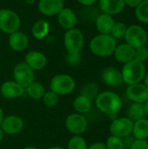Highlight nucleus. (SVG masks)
Returning a JSON list of instances; mask_svg holds the SVG:
<instances>
[{"mask_svg": "<svg viewBox=\"0 0 148 149\" xmlns=\"http://www.w3.org/2000/svg\"><path fill=\"white\" fill-rule=\"evenodd\" d=\"M95 105L101 113L108 115H115L121 109L122 100L116 93L105 91L98 94L95 99Z\"/></svg>", "mask_w": 148, "mask_h": 149, "instance_id": "nucleus-1", "label": "nucleus"}, {"mask_svg": "<svg viewBox=\"0 0 148 149\" xmlns=\"http://www.w3.org/2000/svg\"><path fill=\"white\" fill-rule=\"evenodd\" d=\"M89 46L94 55L99 57H109L113 54L117 42L110 34H99L91 40Z\"/></svg>", "mask_w": 148, "mask_h": 149, "instance_id": "nucleus-2", "label": "nucleus"}, {"mask_svg": "<svg viewBox=\"0 0 148 149\" xmlns=\"http://www.w3.org/2000/svg\"><path fill=\"white\" fill-rule=\"evenodd\" d=\"M121 73L124 83L131 86L141 83L147 73V68L144 63L133 59L124 65Z\"/></svg>", "mask_w": 148, "mask_h": 149, "instance_id": "nucleus-3", "label": "nucleus"}, {"mask_svg": "<svg viewBox=\"0 0 148 149\" xmlns=\"http://www.w3.org/2000/svg\"><path fill=\"white\" fill-rule=\"evenodd\" d=\"M76 87L74 79L68 74L55 75L50 82V90L59 95H68L72 93Z\"/></svg>", "mask_w": 148, "mask_h": 149, "instance_id": "nucleus-4", "label": "nucleus"}, {"mask_svg": "<svg viewBox=\"0 0 148 149\" xmlns=\"http://www.w3.org/2000/svg\"><path fill=\"white\" fill-rule=\"evenodd\" d=\"M85 38L82 31L77 28L67 30L64 36V45L67 53H80L84 47Z\"/></svg>", "mask_w": 148, "mask_h": 149, "instance_id": "nucleus-5", "label": "nucleus"}, {"mask_svg": "<svg viewBox=\"0 0 148 149\" xmlns=\"http://www.w3.org/2000/svg\"><path fill=\"white\" fill-rule=\"evenodd\" d=\"M21 24L19 16L13 10L9 9L0 10V31L11 34L18 31Z\"/></svg>", "mask_w": 148, "mask_h": 149, "instance_id": "nucleus-6", "label": "nucleus"}, {"mask_svg": "<svg viewBox=\"0 0 148 149\" xmlns=\"http://www.w3.org/2000/svg\"><path fill=\"white\" fill-rule=\"evenodd\" d=\"M125 39L126 41V44H128L134 49H138L147 45L148 40L147 32L140 25L133 24L127 27Z\"/></svg>", "mask_w": 148, "mask_h": 149, "instance_id": "nucleus-7", "label": "nucleus"}, {"mask_svg": "<svg viewBox=\"0 0 148 149\" xmlns=\"http://www.w3.org/2000/svg\"><path fill=\"white\" fill-rule=\"evenodd\" d=\"M13 79L24 89L35 80V72L25 62H20L13 69Z\"/></svg>", "mask_w": 148, "mask_h": 149, "instance_id": "nucleus-8", "label": "nucleus"}, {"mask_svg": "<svg viewBox=\"0 0 148 149\" xmlns=\"http://www.w3.org/2000/svg\"><path fill=\"white\" fill-rule=\"evenodd\" d=\"M65 128L74 135H79L85 133L88 127L86 118L80 113H75L68 115L65 121Z\"/></svg>", "mask_w": 148, "mask_h": 149, "instance_id": "nucleus-9", "label": "nucleus"}, {"mask_svg": "<svg viewBox=\"0 0 148 149\" xmlns=\"http://www.w3.org/2000/svg\"><path fill=\"white\" fill-rule=\"evenodd\" d=\"M133 121L127 117H122L113 120L110 125L109 131L111 135L125 138L133 134Z\"/></svg>", "mask_w": 148, "mask_h": 149, "instance_id": "nucleus-10", "label": "nucleus"}, {"mask_svg": "<svg viewBox=\"0 0 148 149\" xmlns=\"http://www.w3.org/2000/svg\"><path fill=\"white\" fill-rule=\"evenodd\" d=\"M127 98L133 103L145 104L148 100V88L143 83L128 86L126 91Z\"/></svg>", "mask_w": 148, "mask_h": 149, "instance_id": "nucleus-11", "label": "nucleus"}, {"mask_svg": "<svg viewBox=\"0 0 148 149\" xmlns=\"http://www.w3.org/2000/svg\"><path fill=\"white\" fill-rule=\"evenodd\" d=\"M24 124L22 118L17 115H8L3 118L0 127L4 134L13 135L20 133L24 129Z\"/></svg>", "mask_w": 148, "mask_h": 149, "instance_id": "nucleus-12", "label": "nucleus"}, {"mask_svg": "<svg viewBox=\"0 0 148 149\" xmlns=\"http://www.w3.org/2000/svg\"><path fill=\"white\" fill-rule=\"evenodd\" d=\"M102 82L108 86H120L124 81L121 71L115 67H106L101 73Z\"/></svg>", "mask_w": 148, "mask_h": 149, "instance_id": "nucleus-13", "label": "nucleus"}, {"mask_svg": "<svg viewBox=\"0 0 148 149\" xmlns=\"http://www.w3.org/2000/svg\"><path fill=\"white\" fill-rule=\"evenodd\" d=\"M38 10L45 16H56L65 7L64 0H39Z\"/></svg>", "mask_w": 148, "mask_h": 149, "instance_id": "nucleus-14", "label": "nucleus"}, {"mask_svg": "<svg viewBox=\"0 0 148 149\" xmlns=\"http://www.w3.org/2000/svg\"><path fill=\"white\" fill-rule=\"evenodd\" d=\"M24 88L22 87L14 80L5 81L0 87V93L5 99H17L21 97L24 93Z\"/></svg>", "mask_w": 148, "mask_h": 149, "instance_id": "nucleus-15", "label": "nucleus"}, {"mask_svg": "<svg viewBox=\"0 0 148 149\" xmlns=\"http://www.w3.org/2000/svg\"><path fill=\"white\" fill-rule=\"evenodd\" d=\"M24 62L34 71H39L45 67L47 64V58L43 52L31 51L25 55Z\"/></svg>", "mask_w": 148, "mask_h": 149, "instance_id": "nucleus-16", "label": "nucleus"}, {"mask_svg": "<svg viewBox=\"0 0 148 149\" xmlns=\"http://www.w3.org/2000/svg\"><path fill=\"white\" fill-rule=\"evenodd\" d=\"M77 15L70 8L64 7L58 14V22L59 25L65 30H70L75 27L77 24Z\"/></svg>", "mask_w": 148, "mask_h": 149, "instance_id": "nucleus-17", "label": "nucleus"}, {"mask_svg": "<svg viewBox=\"0 0 148 149\" xmlns=\"http://www.w3.org/2000/svg\"><path fill=\"white\" fill-rule=\"evenodd\" d=\"M134 53H135V49L126 43L117 45L114 50L113 55L118 62L125 65L130 62L131 60L134 59Z\"/></svg>", "mask_w": 148, "mask_h": 149, "instance_id": "nucleus-18", "label": "nucleus"}, {"mask_svg": "<svg viewBox=\"0 0 148 149\" xmlns=\"http://www.w3.org/2000/svg\"><path fill=\"white\" fill-rule=\"evenodd\" d=\"M9 45L15 52H22L29 45V38L25 33L17 31L10 34Z\"/></svg>", "mask_w": 148, "mask_h": 149, "instance_id": "nucleus-19", "label": "nucleus"}, {"mask_svg": "<svg viewBox=\"0 0 148 149\" xmlns=\"http://www.w3.org/2000/svg\"><path fill=\"white\" fill-rule=\"evenodd\" d=\"M100 10L111 16L120 13L125 8L124 0H99Z\"/></svg>", "mask_w": 148, "mask_h": 149, "instance_id": "nucleus-20", "label": "nucleus"}, {"mask_svg": "<svg viewBox=\"0 0 148 149\" xmlns=\"http://www.w3.org/2000/svg\"><path fill=\"white\" fill-rule=\"evenodd\" d=\"M114 24L115 22L113 17L106 13L99 15L95 20L96 28L100 34H111Z\"/></svg>", "mask_w": 148, "mask_h": 149, "instance_id": "nucleus-21", "label": "nucleus"}, {"mask_svg": "<svg viewBox=\"0 0 148 149\" xmlns=\"http://www.w3.org/2000/svg\"><path fill=\"white\" fill-rule=\"evenodd\" d=\"M51 30V24L48 21L40 19L38 20L31 28V34L37 39H44L47 37Z\"/></svg>", "mask_w": 148, "mask_h": 149, "instance_id": "nucleus-22", "label": "nucleus"}, {"mask_svg": "<svg viewBox=\"0 0 148 149\" xmlns=\"http://www.w3.org/2000/svg\"><path fill=\"white\" fill-rule=\"evenodd\" d=\"M136 140H147L148 138V120L146 118L133 122V134Z\"/></svg>", "mask_w": 148, "mask_h": 149, "instance_id": "nucleus-23", "label": "nucleus"}, {"mask_svg": "<svg viewBox=\"0 0 148 149\" xmlns=\"http://www.w3.org/2000/svg\"><path fill=\"white\" fill-rule=\"evenodd\" d=\"M72 106H73L74 110L78 113H80V114L86 113L92 109V100L79 94L78 97L74 99Z\"/></svg>", "mask_w": 148, "mask_h": 149, "instance_id": "nucleus-24", "label": "nucleus"}, {"mask_svg": "<svg viewBox=\"0 0 148 149\" xmlns=\"http://www.w3.org/2000/svg\"><path fill=\"white\" fill-rule=\"evenodd\" d=\"M147 114H146V111H145V107L144 104H140V103H133L128 110H127V118H129L130 120H132L133 122L146 118Z\"/></svg>", "mask_w": 148, "mask_h": 149, "instance_id": "nucleus-25", "label": "nucleus"}, {"mask_svg": "<svg viewBox=\"0 0 148 149\" xmlns=\"http://www.w3.org/2000/svg\"><path fill=\"white\" fill-rule=\"evenodd\" d=\"M24 90L26 91L27 94L33 100L42 99L45 93V89H44V86L41 83L35 81V80L33 82H31Z\"/></svg>", "mask_w": 148, "mask_h": 149, "instance_id": "nucleus-26", "label": "nucleus"}, {"mask_svg": "<svg viewBox=\"0 0 148 149\" xmlns=\"http://www.w3.org/2000/svg\"><path fill=\"white\" fill-rule=\"evenodd\" d=\"M99 86L94 82H89L82 87L80 91V95H83L88 98L89 100H92L96 99V97L99 93Z\"/></svg>", "mask_w": 148, "mask_h": 149, "instance_id": "nucleus-27", "label": "nucleus"}, {"mask_svg": "<svg viewBox=\"0 0 148 149\" xmlns=\"http://www.w3.org/2000/svg\"><path fill=\"white\" fill-rule=\"evenodd\" d=\"M137 19L142 23L148 24V0L142 1L135 9Z\"/></svg>", "mask_w": 148, "mask_h": 149, "instance_id": "nucleus-28", "label": "nucleus"}, {"mask_svg": "<svg viewBox=\"0 0 148 149\" xmlns=\"http://www.w3.org/2000/svg\"><path fill=\"white\" fill-rule=\"evenodd\" d=\"M88 146L86 141L80 135L72 136L67 144L68 149H87Z\"/></svg>", "mask_w": 148, "mask_h": 149, "instance_id": "nucleus-29", "label": "nucleus"}, {"mask_svg": "<svg viewBox=\"0 0 148 149\" xmlns=\"http://www.w3.org/2000/svg\"><path fill=\"white\" fill-rule=\"evenodd\" d=\"M126 30H127V27L124 23L118 22L114 24L110 35L113 36L115 39H120V38H125Z\"/></svg>", "mask_w": 148, "mask_h": 149, "instance_id": "nucleus-30", "label": "nucleus"}, {"mask_svg": "<svg viewBox=\"0 0 148 149\" xmlns=\"http://www.w3.org/2000/svg\"><path fill=\"white\" fill-rule=\"evenodd\" d=\"M42 100H43L44 104L46 107H53L57 106V104L58 103V95L50 90V91H47L44 93Z\"/></svg>", "mask_w": 148, "mask_h": 149, "instance_id": "nucleus-31", "label": "nucleus"}, {"mask_svg": "<svg viewBox=\"0 0 148 149\" xmlns=\"http://www.w3.org/2000/svg\"><path fill=\"white\" fill-rule=\"evenodd\" d=\"M105 145L107 149H125L122 138L113 135H111L107 138Z\"/></svg>", "mask_w": 148, "mask_h": 149, "instance_id": "nucleus-32", "label": "nucleus"}, {"mask_svg": "<svg viewBox=\"0 0 148 149\" xmlns=\"http://www.w3.org/2000/svg\"><path fill=\"white\" fill-rule=\"evenodd\" d=\"M134 59L140 61V62H146L148 60V48L146 46L135 49L134 53Z\"/></svg>", "mask_w": 148, "mask_h": 149, "instance_id": "nucleus-33", "label": "nucleus"}, {"mask_svg": "<svg viewBox=\"0 0 148 149\" xmlns=\"http://www.w3.org/2000/svg\"><path fill=\"white\" fill-rule=\"evenodd\" d=\"M81 59L82 58H81L80 53H67L65 57L66 63L72 66L79 65L81 62Z\"/></svg>", "mask_w": 148, "mask_h": 149, "instance_id": "nucleus-34", "label": "nucleus"}, {"mask_svg": "<svg viewBox=\"0 0 148 149\" xmlns=\"http://www.w3.org/2000/svg\"><path fill=\"white\" fill-rule=\"evenodd\" d=\"M130 149H148V142L147 140H135Z\"/></svg>", "mask_w": 148, "mask_h": 149, "instance_id": "nucleus-35", "label": "nucleus"}, {"mask_svg": "<svg viewBox=\"0 0 148 149\" xmlns=\"http://www.w3.org/2000/svg\"><path fill=\"white\" fill-rule=\"evenodd\" d=\"M122 140H123V143H124V148L126 149H130L136 139L133 137V134H131V135H128L125 138H122Z\"/></svg>", "mask_w": 148, "mask_h": 149, "instance_id": "nucleus-36", "label": "nucleus"}, {"mask_svg": "<svg viewBox=\"0 0 148 149\" xmlns=\"http://www.w3.org/2000/svg\"><path fill=\"white\" fill-rule=\"evenodd\" d=\"M124 1H125V3L127 4L128 6L133 7V8H136L144 0H124Z\"/></svg>", "mask_w": 148, "mask_h": 149, "instance_id": "nucleus-37", "label": "nucleus"}, {"mask_svg": "<svg viewBox=\"0 0 148 149\" xmlns=\"http://www.w3.org/2000/svg\"><path fill=\"white\" fill-rule=\"evenodd\" d=\"M87 149H107L105 143L103 142H96L93 143L92 145H91L90 147H88Z\"/></svg>", "mask_w": 148, "mask_h": 149, "instance_id": "nucleus-38", "label": "nucleus"}, {"mask_svg": "<svg viewBox=\"0 0 148 149\" xmlns=\"http://www.w3.org/2000/svg\"><path fill=\"white\" fill-rule=\"evenodd\" d=\"M79 3L83 4V5H86V6H89V5H92L94 3H96L98 0H77Z\"/></svg>", "mask_w": 148, "mask_h": 149, "instance_id": "nucleus-39", "label": "nucleus"}, {"mask_svg": "<svg viewBox=\"0 0 148 149\" xmlns=\"http://www.w3.org/2000/svg\"><path fill=\"white\" fill-rule=\"evenodd\" d=\"M3 118H4L3 111L2 107H0V125H1V123H2V121H3Z\"/></svg>", "mask_w": 148, "mask_h": 149, "instance_id": "nucleus-40", "label": "nucleus"}, {"mask_svg": "<svg viewBox=\"0 0 148 149\" xmlns=\"http://www.w3.org/2000/svg\"><path fill=\"white\" fill-rule=\"evenodd\" d=\"M144 84H145V86H147L148 88V72H147V73H146V75H145V78H144Z\"/></svg>", "mask_w": 148, "mask_h": 149, "instance_id": "nucleus-41", "label": "nucleus"}, {"mask_svg": "<svg viewBox=\"0 0 148 149\" xmlns=\"http://www.w3.org/2000/svg\"><path fill=\"white\" fill-rule=\"evenodd\" d=\"M144 107H145V111H146V114L148 117V100L144 104Z\"/></svg>", "mask_w": 148, "mask_h": 149, "instance_id": "nucleus-42", "label": "nucleus"}, {"mask_svg": "<svg viewBox=\"0 0 148 149\" xmlns=\"http://www.w3.org/2000/svg\"><path fill=\"white\" fill-rule=\"evenodd\" d=\"M3 134H4V133H3V131L2 130V128L0 127V142L3 141Z\"/></svg>", "mask_w": 148, "mask_h": 149, "instance_id": "nucleus-43", "label": "nucleus"}, {"mask_svg": "<svg viewBox=\"0 0 148 149\" xmlns=\"http://www.w3.org/2000/svg\"><path fill=\"white\" fill-rule=\"evenodd\" d=\"M48 149H64L62 147H58V146H54V147H51Z\"/></svg>", "mask_w": 148, "mask_h": 149, "instance_id": "nucleus-44", "label": "nucleus"}, {"mask_svg": "<svg viewBox=\"0 0 148 149\" xmlns=\"http://www.w3.org/2000/svg\"><path fill=\"white\" fill-rule=\"evenodd\" d=\"M24 149H38L37 148H34V147H26V148H24Z\"/></svg>", "mask_w": 148, "mask_h": 149, "instance_id": "nucleus-45", "label": "nucleus"}, {"mask_svg": "<svg viewBox=\"0 0 148 149\" xmlns=\"http://www.w3.org/2000/svg\"><path fill=\"white\" fill-rule=\"evenodd\" d=\"M26 1H27V3H34L35 0H26Z\"/></svg>", "mask_w": 148, "mask_h": 149, "instance_id": "nucleus-46", "label": "nucleus"}, {"mask_svg": "<svg viewBox=\"0 0 148 149\" xmlns=\"http://www.w3.org/2000/svg\"><path fill=\"white\" fill-rule=\"evenodd\" d=\"M147 48H148V40H147Z\"/></svg>", "mask_w": 148, "mask_h": 149, "instance_id": "nucleus-47", "label": "nucleus"}]
</instances>
